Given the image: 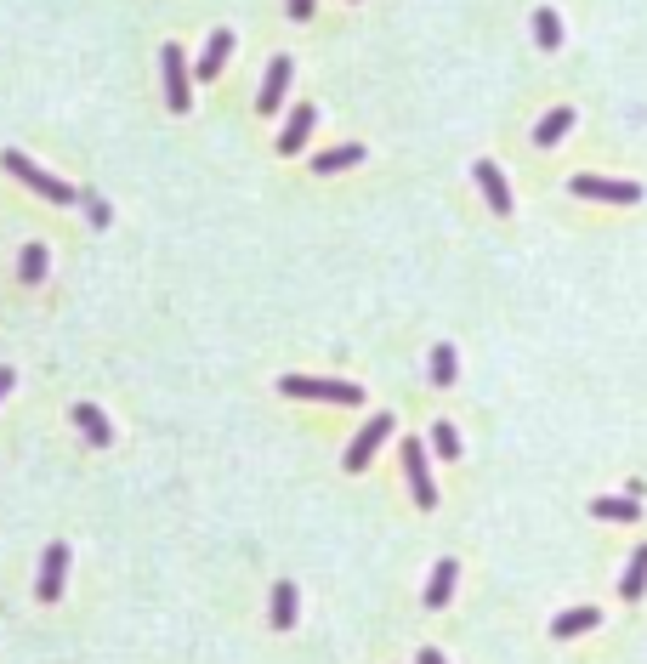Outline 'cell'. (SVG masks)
I'll use <instances>...</instances> for the list:
<instances>
[{"mask_svg":"<svg viewBox=\"0 0 647 664\" xmlns=\"http://www.w3.org/2000/svg\"><path fill=\"white\" fill-rule=\"evenodd\" d=\"M279 392L284 398H313V403H347V409L364 403V386L358 381H324V375H284Z\"/></svg>","mask_w":647,"mask_h":664,"instance_id":"cell-1","label":"cell"},{"mask_svg":"<svg viewBox=\"0 0 647 664\" xmlns=\"http://www.w3.org/2000/svg\"><path fill=\"white\" fill-rule=\"evenodd\" d=\"M6 171L18 176V182H29V188H35L40 199H52V205H80V188H74V182H57L52 171H40L35 159H23V154H6Z\"/></svg>","mask_w":647,"mask_h":664,"instance_id":"cell-2","label":"cell"},{"mask_svg":"<svg viewBox=\"0 0 647 664\" xmlns=\"http://www.w3.org/2000/svg\"><path fill=\"white\" fill-rule=\"evenodd\" d=\"M159 69H165V103H171V114H188L193 108V80H199V74L188 69L182 46H165V52H159Z\"/></svg>","mask_w":647,"mask_h":664,"instance_id":"cell-3","label":"cell"},{"mask_svg":"<svg viewBox=\"0 0 647 664\" xmlns=\"http://www.w3.org/2000/svg\"><path fill=\"white\" fill-rule=\"evenodd\" d=\"M386 437H392V415H369V420H364V432L352 437V449L341 455V466H347V472H364V466L375 460V449H381Z\"/></svg>","mask_w":647,"mask_h":664,"instance_id":"cell-4","label":"cell"},{"mask_svg":"<svg viewBox=\"0 0 647 664\" xmlns=\"http://www.w3.org/2000/svg\"><path fill=\"white\" fill-rule=\"evenodd\" d=\"M403 472H409V494H415V506H420V511L438 506V489H432V466H426V449H420L415 437L403 443Z\"/></svg>","mask_w":647,"mask_h":664,"instance_id":"cell-5","label":"cell"},{"mask_svg":"<svg viewBox=\"0 0 647 664\" xmlns=\"http://www.w3.org/2000/svg\"><path fill=\"white\" fill-rule=\"evenodd\" d=\"M568 188L579 199H608V205H636L642 199V182H613V176H574Z\"/></svg>","mask_w":647,"mask_h":664,"instance_id":"cell-6","label":"cell"},{"mask_svg":"<svg viewBox=\"0 0 647 664\" xmlns=\"http://www.w3.org/2000/svg\"><path fill=\"white\" fill-rule=\"evenodd\" d=\"M63 574H69V545L57 540V545H46V557H40V579H35L40 602H57V596H63Z\"/></svg>","mask_w":647,"mask_h":664,"instance_id":"cell-7","label":"cell"},{"mask_svg":"<svg viewBox=\"0 0 647 664\" xmlns=\"http://www.w3.org/2000/svg\"><path fill=\"white\" fill-rule=\"evenodd\" d=\"M472 182L483 188V199H489L494 216H511V188H506V176H500V165L477 159V165H472Z\"/></svg>","mask_w":647,"mask_h":664,"instance_id":"cell-8","label":"cell"},{"mask_svg":"<svg viewBox=\"0 0 647 664\" xmlns=\"http://www.w3.org/2000/svg\"><path fill=\"white\" fill-rule=\"evenodd\" d=\"M290 57H273V63H267V80H262V91H256V108H262V114H279L284 108V91H290Z\"/></svg>","mask_w":647,"mask_h":664,"instance_id":"cell-9","label":"cell"},{"mask_svg":"<svg viewBox=\"0 0 647 664\" xmlns=\"http://www.w3.org/2000/svg\"><path fill=\"white\" fill-rule=\"evenodd\" d=\"M313 125H318V108L313 103H296V108H290L284 137H279V154H301V148H307V137H313Z\"/></svg>","mask_w":647,"mask_h":664,"instance_id":"cell-10","label":"cell"},{"mask_svg":"<svg viewBox=\"0 0 647 664\" xmlns=\"http://www.w3.org/2000/svg\"><path fill=\"white\" fill-rule=\"evenodd\" d=\"M74 426H80V437H86L91 449H108V443H114V426H108V415L97 403H74Z\"/></svg>","mask_w":647,"mask_h":664,"instance_id":"cell-11","label":"cell"},{"mask_svg":"<svg viewBox=\"0 0 647 664\" xmlns=\"http://www.w3.org/2000/svg\"><path fill=\"white\" fill-rule=\"evenodd\" d=\"M228 57H233V35H228V29H216V35L205 40L199 63H193V74H199V80H216V74L228 69Z\"/></svg>","mask_w":647,"mask_h":664,"instance_id":"cell-12","label":"cell"},{"mask_svg":"<svg viewBox=\"0 0 647 664\" xmlns=\"http://www.w3.org/2000/svg\"><path fill=\"white\" fill-rule=\"evenodd\" d=\"M455 579H460V562L443 557L438 568H432V579H426V608H443V602L455 596Z\"/></svg>","mask_w":647,"mask_h":664,"instance_id":"cell-13","label":"cell"},{"mask_svg":"<svg viewBox=\"0 0 647 664\" xmlns=\"http://www.w3.org/2000/svg\"><path fill=\"white\" fill-rule=\"evenodd\" d=\"M296 608H301V591L290 585V579H279V585H273V613H267V625L290 630V625H296Z\"/></svg>","mask_w":647,"mask_h":664,"instance_id":"cell-14","label":"cell"},{"mask_svg":"<svg viewBox=\"0 0 647 664\" xmlns=\"http://www.w3.org/2000/svg\"><path fill=\"white\" fill-rule=\"evenodd\" d=\"M642 591H647V545H636V551H630V562H625V579H619V596H625V602H636Z\"/></svg>","mask_w":647,"mask_h":664,"instance_id":"cell-15","label":"cell"},{"mask_svg":"<svg viewBox=\"0 0 647 664\" xmlns=\"http://www.w3.org/2000/svg\"><path fill=\"white\" fill-rule=\"evenodd\" d=\"M596 517H608V523H636L642 517V500H625V494H602V500H591Z\"/></svg>","mask_w":647,"mask_h":664,"instance_id":"cell-16","label":"cell"},{"mask_svg":"<svg viewBox=\"0 0 647 664\" xmlns=\"http://www.w3.org/2000/svg\"><path fill=\"white\" fill-rule=\"evenodd\" d=\"M568 125H574V108H551V114L534 125V142H540V148H557V142L568 137Z\"/></svg>","mask_w":647,"mask_h":664,"instance_id":"cell-17","label":"cell"},{"mask_svg":"<svg viewBox=\"0 0 647 664\" xmlns=\"http://www.w3.org/2000/svg\"><path fill=\"white\" fill-rule=\"evenodd\" d=\"M358 159H364V148H358V142H347V148H324V154L313 159V171L318 176H335V171H347V165H358Z\"/></svg>","mask_w":647,"mask_h":664,"instance_id":"cell-18","label":"cell"},{"mask_svg":"<svg viewBox=\"0 0 647 664\" xmlns=\"http://www.w3.org/2000/svg\"><path fill=\"white\" fill-rule=\"evenodd\" d=\"M596 625H602V613L596 608H568V613H557L551 636H579V630H596Z\"/></svg>","mask_w":647,"mask_h":664,"instance_id":"cell-19","label":"cell"},{"mask_svg":"<svg viewBox=\"0 0 647 664\" xmlns=\"http://www.w3.org/2000/svg\"><path fill=\"white\" fill-rule=\"evenodd\" d=\"M534 40H540V52H557V46H562V18L551 12V6L534 12Z\"/></svg>","mask_w":647,"mask_h":664,"instance_id":"cell-20","label":"cell"},{"mask_svg":"<svg viewBox=\"0 0 647 664\" xmlns=\"http://www.w3.org/2000/svg\"><path fill=\"white\" fill-rule=\"evenodd\" d=\"M18 279H23V284H40V279H46V245H23Z\"/></svg>","mask_w":647,"mask_h":664,"instance_id":"cell-21","label":"cell"},{"mask_svg":"<svg viewBox=\"0 0 647 664\" xmlns=\"http://www.w3.org/2000/svg\"><path fill=\"white\" fill-rule=\"evenodd\" d=\"M460 364H455V347H432V381L438 386H455Z\"/></svg>","mask_w":647,"mask_h":664,"instance_id":"cell-22","label":"cell"},{"mask_svg":"<svg viewBox=\"0 0 647 664\" xmlns=\"http://www.w3.org/2000/svg\"><path fill=\"white\" fill-rule=\"evenodd\" d=\"M432 449H438L443 460H460V432L449 426V420H438V426H432Z\"/></svg>","mask_w":647,"mask_h":664,"instance_id":"cell-23","label":"cell"},{"mask_svg":"<svg viewBox=\"0 0 647 664\" xmlns=\"http://www.w3.org/2000/svg\"><path fill=\"white\" fill-rule=\"evenodd\" d=\"M86 210H91V228H108V205H103V199H91V193H86Z\"/></svg>","mask_w":647,"mask_h":664,"instance_id":"cell-24","label":"cell"},{"mask_svg":"<svg viewBox=\"0 0 647 664\" xmlns=\"http://www.w3.org/2000/svg\"><path fill=\"white\" fill-rule=\"evenodd\" d=\"M290 18L307 23V18H313V0H290Z\"/></svg>","mask_w":647,"mask_h":664,"instance_id":"cell-25","label":"cell"},{"mask_svg":"<svg viewBox=\"0 0 647 664\" xmlns=\"http://www.w3.org/2000/svg\"><path fill=\"white\" fill-rule=\"evenodd\" d=\"M420 664H449V659H443L438 647H420Z\"/></svg>","mask_w":647,"mask_h":664,"instance_id":"cell-26","label":"cell"},{"mask_svg":"<svg viewBox=\"0 0 647 664\" xmlns=\"http://www.w3.org/2000/svg\"><path fill=\"white\" fill-rule=\"evenodd\" d=\"M12 381H18V375H12V369L0 364V398H6V392H12Z\"/></svg>","mask_w":647,"mask_h":664,"instance_id":"cell-27","label":"cell"}]
</instances>
